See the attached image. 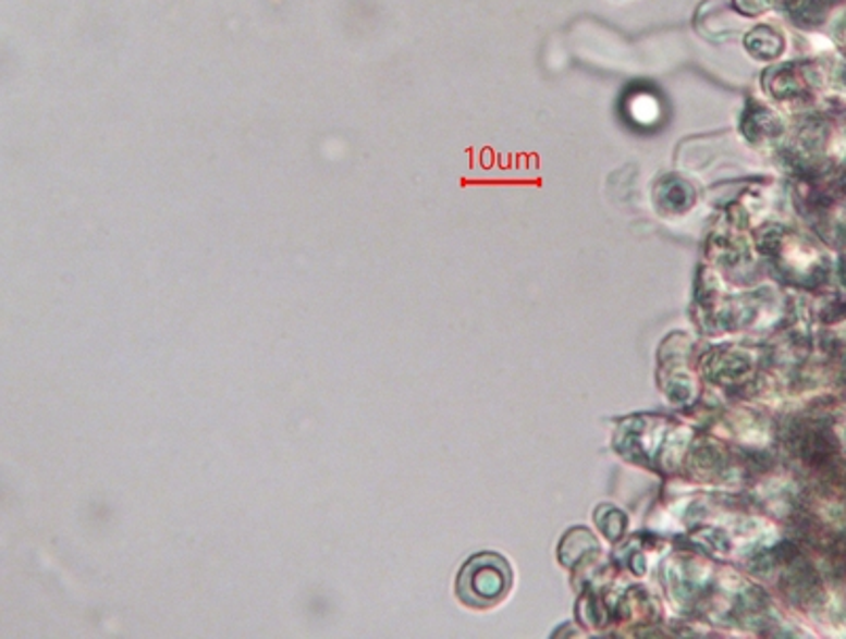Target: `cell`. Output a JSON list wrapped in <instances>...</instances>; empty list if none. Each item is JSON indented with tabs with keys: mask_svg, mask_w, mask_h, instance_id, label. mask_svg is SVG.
I'll list each match as a JSON object with an SVG mask.
<instances>
[{
	"mask_svg": "<svg viewBox=\"0 0 846 639\" xmlns=\"http://www.w3.org/2000/svg\"><path fill=\"white\" fill-rule=\"evenodd\" d=\"M511 567L500 555L479 553L462 565L455 593L468 607H489L500 602L511 589Z\"/></svg>",
	"mask_w": 846,
	"mask_h": 639,
	"instance_id": "1",
	"label": "cell"
},
{
	"mask_svg": "<svg viewBox=\"0 0 846 639\" xmlns=\"http://www.w3.org/2000/svg\"><path fill=\"white\" fill-rule=\"evenodd\" d=\"M628 102H630L628 109H630V119L633 121H637V123H652V121L661 119V105L648 91L633 94Z\"/></svg>",
	"mask_w": 846,
	"mask_h": 639,
	"instance_id": "2",
	"label": "cell"
},
{
	"mask_svg": "<svg viewBox=\"0 0 846 639\" xmlns=\"http://www.w3.org/2000/svg\"><path fill=\"white\" fill-rule=\"evenodd\" d=\"M781 45H783L781 38L776 37V33L771 28H758L747 37V47L751 49V53L758 58H764V60H771L774 56H778Z\"/></svg>",
	"mask_w": 846,
	"mask_h": 639,
	"instance_id": "3",
	"label": "cell"
}]
</instances>
